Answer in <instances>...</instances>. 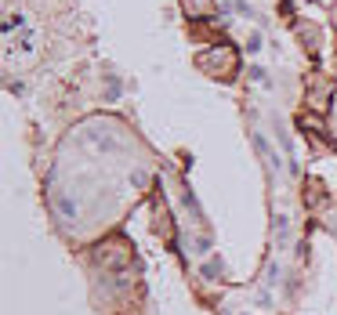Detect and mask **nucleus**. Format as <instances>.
I'll return each mask as SVG.
<instances>
[{
	"mask_svg": "<svg viewBox=\"0 0 337 315\" xmlns=\"http://www.w3.org/2000/svg\"><path fill=\"white\" fill-rule=\"evenodd\" d=\"M152 228H156V235H163L167 243H174V217H171V210H167V203L163 200H152Z\"/></svg>",
	"mask_w": 337,
	"mask_h": 315,
	"instance_id": "3",
	"label": "nucleus"
},
{
	"mask_svg": "<svg viewBox=\"0 0 337 315\" xmlns=\"http://www.w3.org/2000/svg\"><path fill=\"white\" fill-rule=\"evenodd\" d=\"M254 149H258L261 156H265V163H268V171H272V174H279V171H283V160H279V152H276V149L268 145V138H265V134H258V131H254Z\"/></svg>",
	"mask_w": 337,
	"mask_h": 315,
	"instance_id": "6",
	"label": "nucleus"
},
{
	"mask_svg": "<svg viewBox=\"0 0 337 315\" xmlns=\"http://www.w3.org/2000/svg\"><path fill=\"white\" fill-rule=\"evenodd\" d=\"M301 200H305V207H323L326 203V192H323V185L319 181H305V192H301Z\"/></svg>",
	"mask_w": 337,
	"mask_h": 315,
	"instance_id": "8",
	"label": "nucleus"
},
{
	"mask_svg": "<svg viewBox=\"0 0 337 315\" xmlns=\"http://www.w3.org/2000/svg\"><path fill=\"white\" fill-rule=\"evenodd\" d=\"M105 98H109V102L120 98V76H113V72H109V91H105Z\"/></svg>",
	"mask_w": 337,
	"mask_h": 315,
	"instance_id": "11",
	"label": "nucleus"
},
{
	"mask_svg": "<svg viewBox=\"0 0 337 315\" xmlns=\"http://www.w3.org/2000/svg\"><path fill=\"white\" fill-rule=\"evenodd\" d=\"M131 185H138V188H145V185H149V174H142V171H138V174H131Z\"/></svg>",
	"mask_w": 337,
	"mask_h": 315,
	"instance_id": "17",
	"label": "nucleus"
},
{
	"mask_svg": "<svg viewBox=\"0 0 337 315\" xmlns=\"http://www.w3.org/2000/svg\"><path fill=\"white\" fill-rule=\"evenodd\" d=\"M218 272H221L218 261H207V264H203V275H207V279H218Z\"/></svg>",
	"mask_w": 337,
	"mask_h": 315,
	"instance_id": "15",
	"label": "nucleus"
},
{
	"mask_svg": "<svg viewBox=\"0 0 337 315\" xmlns=\"http://www.w3.org/2000/svg\"><path fill=\"white\" fill-rule=\"evenodd\" d=\"M294 29H298V36H301L305 51H312V55H316V51L323 47V40H319V29H316V22H298Z\"/></svg>",
	"mask_w": 337,
	"mask_h": 315,
	"instance_id": "7",
	"label": "nucleus"
},
{
	"mask_svg": "<svg viewBox=\"0 0 337 315\" xmlns=\"http://www.w3.org/2000/svg\"><path fill=\"white\" fill-rule=\"evenodd\" d=\"M261 47H265V36H261V33L254 29V33L246 36V51H261Z\"/></svg>",
	"mask_w": 337,
	"mask_h": 315,
	"instance_id": "10",
	"label": "nucleus"
},
{
	"mask_svg": "<svg viewBox=\"0 0 337 315\" xmlns=\"http://www.w3.org/2000/svg\"><path fill=\"white\" fill-rule=\"evenodd\" d=\"M182 11L189 22H210L218 15V0H182Z\"/></svg>",
	"mask_w": 337,
	"mask_h": 315,
	"instance_id": "4",
	"label": "nucleus"
},
{
	"mask_svg": "<svg viewBox=\"0 0 337 315\" xmlns=\"http://www.w3.org/2000/svg\"><path fill=\"white\" fill-rule=\"evenodd\" d=\"M298 4H305V0H283V15H294V11H298Z\"/></svg>",
	"mask_w": 337,
	"mask_h": 315,
	"instance_id": "16",
	"label": "nucleus"
},
{
	"mask_svg": "<svg viewBox=\"0 0 337 315\" xmlns=\"http://www.w3.org/2000/svg\"><path fill=\"white\" fill-rule=\"evenodd\" d=\"M232 11H239L243 18H254V8H250L246 0H232Z\"/></svg>",
	"mask_w": 337,
	"mask_h": 315,
	"instance_id": "12",
	"label": "nucleus"
},
{
	"mask_svg": "<svg viewBox=\"0 0 337 315\" xmlns=\"http://www.w3.org/2000/svg\"><path fill=\"white\" fill-rule=\"evenodd\" d=\"M333 22H337V8H333Z\"/></svg>",
	"mask_w": 337,
	"mask_h": 315,
	"instance_id": "18",
	"label": "nucleus"
},
{
	"mask_svg": "<svg viewBox=\"0 0 337 315\" xmlns=\"http://www.w3.org/2000/svg\"><path fill=\"white\" fill-rule=\"evenodd\" d=\"M51 207H55V210H58V217H65V221H73V217L80 214L76 200H69L62 188H51Z\"/></svg>",
	"mask_w": 337,
	"mask_h": 315,
	"instance_id": "5",
	"label": "nucleus"
},
{
	"mask_svg": "<svg viewBox=\"0 0 337 315\" xmlns=\"http://www.w3.org/2000/svg\"><path fill=\"white\" fill-rule=\"evenodd\" d=\"M326 102H330V84H312V91H308L312 112H326Z\"/></svg>",
	"mask_w": 337,
	"mask_h": 315,
	"instance_id": "9",
	"label": "nucleus"
},
{
	"mask_svg": "<svg viewBox=\"0 0 337 315\" xmlns=\"http://www.w3.org/2000/svg\"><path fill=\"white\" fill-rule=\"evenodd\" d=\"M250 76H254V80H258L261 87H268V72H265L261 65H250Z\"/></svg>",
	"mask_w": 337,
	"mask_h": 315,
	"instance_id": "14",
	"label": "nucleus"
},
{
	"mask_svg": "<svg viewBox=\"0 0 337 315\" xmlns=\"http://www.w3.org/2000/svg\"><path fill=\"white\" fill-rule=\"evenodd\" d=\"M91 257H95V264L105 268V272H123V268L134 261V250H131V243L123 239V235H109V239H102V243L91 250Z\"/></svg>",
	"mask_w": 337,
	"mask_h": 315,
	"instance_id": "2",
	"label": "nucleus"
},
{
	"mask_svg": "<svg viewBox=\"0 0 337 315\" xmlns=\"http://www.w3.org/2000/svg\"><path fill=\"white\" fill-rule=\"evenodd\" d=\"M286 232H290V221H286V214H279V217H276V235H279V239H286Z\"/></svg>",
	"mask_w": 337,
	"mask_h": 315,
	"instance_id": "13",
	"label": "nucleus"
},
{
	"mask_svg": "<svg viewBox=\"0 0 337 315\" xmlns=\"http://www.w3.org/2000/svg\"><path fill=\"white\" fill-rule=\"evenodd\" d=\"M196 69L214 76V80H232L236 69H239V55L232 44H210L207 51L196 55Z\"/></svg>",
	"mask_w": 337,
	"mask_h": 315,
	"instance_id": "1",
	"label": "nucleus"
}]
</instances>
